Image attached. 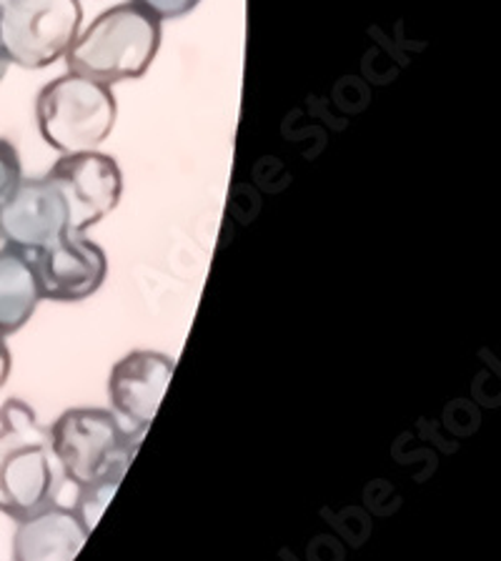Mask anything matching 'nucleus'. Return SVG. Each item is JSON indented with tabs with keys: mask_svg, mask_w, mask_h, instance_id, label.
Wrapping results in <instances>:
<instances>
[{
	"mask_svg": "<svg viewBox=\"0 0 501 561\" xmlns=\"http://www.w3.org/2000/svg\"><path fill=\"white\" fill-rule=\"evenodd\" d=\"M66 484L48 426L21 399L0 409V512L18 524L58 504Z\"/></svg>",
	"mask_w": 501,
	"mask_h": 561,
	"instance_id": "f257e3e1",
	"label": "nucleus"
},
{
	"mask_svg": "<svg viewBox=\"0 0 501 561\" xmlns=\"http://www.w3.org/2000/svg\"><path fill=\"white\" fill-rule=\"evenodd\" d=\"M161 48V21L134 3L113 5L78 33L66 53L70 73L103 85L138 81Z\"/></svg>",
	"mask_w": 501,
	"mask_h": 561,
	"instance_id": "f03ea898",
	"label": "nucleus"
},
{
	"mask_svg": "<svg viewBox=\"0 0 501 561\" xmlns=\"http://www.w3.org/2000/svg\"><path fill=\"white\" fill-rule=\"evenodd\" d=\"M118 103L111 85L78 73H64L41 88L35 99V121L43 140L58 153L99 151L113 134Z\"/></svg>",
	"mask_w": 501,
	"mask_h": 561,
	"instance_id": "7ed1b4c3",
	"label": "nucleus"
},
{
	"mask_svg": "<svg viewBox=\"0 0 501 561\" xmlns=\"http://www.w3.org/2000/svg\"><path fill=\"white\" fill-rule=\"evenodd\" d=\"M48 434L66 481L78 489L126 477L140 442L111 409H68Z\"/></svg>",
	"mask_w": 501,
	"mask_h": 561,
	"instance_id": "20e7f679",
	"label": "nucleus"
},
{
	"mask_svg": "<svg viewBox=\"0 0 501 561\" xmlns=\"http://www.w3.org/2000/svg\"><path fill=\"white\" fill-rule=\"evenodd\" d=\"M81 25V0H3L0 50L13 66L48 68L66 58Z\"/></svg>",
	"mask_w": 501,
	"mask_h": 561,
	"instance_id": "39448f33",
	"label": "nucleus"
},
{
	"mask_svg": "<svg viewBox=\"0 0 501 561\" xmlns=\"http://www.w3.org/2000/svg\"><path fill=\"white\" fill-rule=\"evenodd\" d=\"M66 206L68 231L86 233L116 210L123 193V173L116 158L86 151L60 156L46 173Z\"/></svg>",
	"mask_w": 501,
	"mask_h": 561,
	"instance_id": "423d86ee",
	"label": "nucleus"
},
{
	"mask_svg": "<svg viewBox=\"0 0 501 561\" xmlns=\"http://www.w3.org/2000/svg\"><path fill=\"white\" fill-rule=\"evenodd\" d=\"M31 261L41 298L46 301H86L99 291L109 276V256L86 233L68 231L46 249L35 251Z\"/></svg>",
	"mask_w": 501,
	"mask_h": 561,
	"instance_id": "0eeeda50",
	"label": "nucleus"
},
{
	"mask_svg": "<svg viewBox=\"0 0 501 561\" xmlns=\"http://www.w3.org/2000/svg\"><path fill=\"white\" fill-rule=\"evenodd\" d=\"M175 362L161 351H130L116 362L109 376L111 411L128 434L140 438L156 419V411L169 391Z\"/></svg>",
	"mask_w": 501,
	"mask_h": 561,
	"instance_id": "6e6552de",
	"label": "nucleus"
},
{
	"mask_svg": "<svg viewBox=\"0 0 501 561\" xmlns=\"http://www.w3.org/2000/svg\"><path fill=\"white\" fill-rule=\"evenodd\" d=\"M0 233L11 249L29 256L68 233L66 206L46 175L23 179L13 196L0 206Z\"/></svg>",
	"mask_w": 501,
	"mask_h": 561,
	"instance_id": "1a4fd4ad",
	"label": "nucleus"
},
{
	"mask_svg": "<svg viewBox=\"0 0 501 561\" xmlns=\"http://www.w3.org/2000/svg\"><path fill=\"white\" fill-rule=\"evenodd\" d=\"M91 529L73 508L53 504L18 522L13 534V561H76Z\"/></svg>",
	"mask_w": 501,
	"mask_h": 561,
	"instance_id": "9d476101",
	"label": "nucleus"
},
{
	"mask_svg": "<svg viewBox=\"0 0 501 561\" xmlns=\"http://www.w3.org/2000/svg\"><path fill=\"white\" fill-rule=\"evenodd\" d=\"M41 301L31 256L5 245L0 251V336L21 331Z\"/></svg>",
	"mask_w": 501,
	"mask_h": 561,
	"instance_id": "9b49d317",
	"label": "nucleus"
},
{
	"mask_svg": "<svg viewBox=\"0 0 501 561\" xmlns=\"http://www.w3.org/2000/svg\"><path fill=\"white\" fill-rule=\"evenodd\" d=\"M118 486H121V479H109V481H101V484H93V486H83L81 489V494H78V504H76L73 512L81 516V522L91 531H93L95 522L101 519V514L105 512V506H109L111 496L116 494Z\"/></svg>",
	"mask_w": 501,
	"mask_h": 561,
	"instance_id": "f8f14e48",
	"label": "nucleus"
},
{
	"mask_svg": "<svg viewBox=\"0 0 501 561\" xmlns=\"http://www.w3.org/2000/svg\"><path fill=\"white\" fill-rule=\"evenodd\" d=\"M23 181V163L18 148L8 138H0V206L13 196Z\"/></svg>",
	"mask_w": 501,
	"mask_h": 561,
	"instance_id": "ddd939ff",
	"label": "nucleus"
},
{
	"mask_svg": "<svg viewBox=\"0 0 501 561\" xmlns=\"http://www.w3.org/2000/svg\"><path fill=\"white\" fill-rule=\"evenodd\" d=\"M130 3L153 15L156 21H179V18L196 11L201 0H130Z\"/></svg>",
	"mask_w": 501,
	"mask_h": 561,
	"instance_id": "4468645a",
	"label": "nucleus"
},
{
	"mask_svg": "<svg viewBox=\"0 0 501 561\" xmlns=\"http://www.w3.org/2000/svg\"><path fill=\"white\" fill-rule=\"evenodd\" d=\"M11 371H13L11 348H8V344H5V336H0V391H3L5 381L11 379Z\"/></svg>",
	"mask_w": 501,
	"mask_h": 561,
	"instance_id": "2eb2a0df",
	"label": "nucleus"
},
{
	"mask_svg": "<svg viewBox=\"0 0 501 561\" xmlns=\"http://www.w3.org/2000/svg\"><path fill=\"white\" fill-rule=\"evenodd\" d=\"M8 66H11V64H8V58L3 56V50H0V81H3V78H5Z\"/></svg>",
	"mask_w": 501,
	"mask_h": 561,
	"instance_id": "dca6fc26",
	"label": "nucleus"
},
{
	"mask_svg": "<svg viewBox=\"0 0 501 561\" xmlns=\"http://www.w3.org/2000/svg\"><path fill=\"white\" fill-rule=\"evenodd\" d=\"M5 245H8V243H5V239H3V233H0V251H3Z\"/></svg>",
	"mask_w": 501,
	"mask_h": 561,
	"instance_id": "f3484780",
	"label": "nucleus"
},
{
	"mask_svg": "<svg viewBox=\"0 0 501 561\" xmlns=\"http://www.w3.org/2000/svg\"><path fill=\"white\" fill-rule=\"evenodd\" d=\"M0 3H3V0H0Z\"/></svg>",
	"mask_w": 501,
	"mask_h": 561,
	"instance_id": "a211bd4d",
	"label": "nucleus"
}]
</instances>
